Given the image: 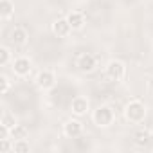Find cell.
Here are the masks:
<instances>
[{"label":"cell","mask_w":153,"mask_h":153,"mask_svg":"<svg viewBox=\"0 0 153 153\" xmlns=\"http://www.w3.org/2000/svg\"><path fill=\"white\" fill-rule=\"evenodd\" d=\"M146 115V108L140 101H131L128 106H126V117L128 121H133V123H140Z\"/></svg>","instance_id":"cell-1"},{"label":"cell","mask_w":153,"mask_h":153,"mask_svg":"<svg viewBox=\"0 0 153 153\" xmlns=\"http://www.w3.org/2000/svg\"><path fill=\"white\" fill-rule=\"evenodd\" d=\"M112 119H114V112H112L110 106H101L94 114V121H96L97 126H108L112 123Z\"/></svg>","instance_id":"cell-2"},{"label":"cell","mask_w":153,"mask_h":153,"mask_svg":"<svg viewBox=\"0 0 153 153\" xmlns=\"http://www.w3.org/2000/svg\"><path fill=\"white\" fill-rule=\"evenodd\" d=\"M106 76L112 81H119L124 76V65L121 61H110L106 67Z\"/></svg>","instance_id":"cell-3"},{"label":"cell","mask_w":153,"mask_h":153,"mask_svg":"<svg viewBox=\"0 0 153 153\" xmlns=\"http://www.w3.org/2000/svg\"><path fill=\"white\" fill-rule=\"evenodd\" d=\"M78 67H79L81 70H85V72L94 70V67H96V59H94V56H92V54H83V56H79V59H78Z\"/></svg>","instance_id":"cell-4"},{"label":"cell","mask_w":153,"mask_h":153,"mask_svg":"<svg viewBox=\"0 0 153 153\" xmlns=\"http://www.w3.org/2000/svg\"><path fill=\"white\" fill-rule=\"evenodd\" d=\"M70 29H72V27H70L68 20H56L54 25H52V31H54V34H58V36H67Z\"/></svg>","instance_id":"cell-5"},{"label":"cell","mask_w":153,"mask_h":153,"mask_svg":"<svg viewBox=\"0 0 153 153\" xmlns=\"http://www.w3.org/2000/svg\"><path fill=\"white\" fill-rule=\"evenodd\" d=\"M38 85H40L42 88H51V87L54 85V76H52L49 70L40 72V74H38Z\"/></svg>","instance_id":"cell-6"},{"label":"cell","mask_w":153,"mask_h":153,"mask_svg":"<svg viewBox=\"0 0 153 153\" xmlns=\"http://www.w3.org/2000/svg\"><path fill=\"white\" fill-rule=\"evenodd\" d=\"M87 108H88V103H87V99H83V97H76V99L72 101V112H74L76 115H83V114L87 112Z\"/></svg>","instance_id":"cell-7"},{"label":"cell","mask_w":153,"mask_h":153,"mask_svg":"<svg viewBox=\"0 0 153 153\" xmlns=\"http://www.w3.org/2000/svg\"><path fill=\"white\" fill-rule=\"evenodd\" d=\"M65 133L68 137H78V135H81V123L79 121H68L65 124Z\"/></svg>","instance_id":"cell-8"},{"label":"cell","mask_w":153,"mask_h":153,"mask_svg":"<svg viewBox=\"0 0 153 153\" xmlns=\"http://www.w3.org/2000/svg\"><path fill=\"white\" fill-rule=\"evenodd\" d=\"M29 68H31V65H29V59H25V58H20V59H16V61H15V72H16V74H20V76H25V74L29 72Z\"/></svg>","instance_id":"cell-9"},{"label":"cell","mask_w":153,"mask_h":153,"mask_svg":"<svg viewBox=\"0 0 153 153\" xmlns=\"http://www.w3.org/2000/svg\"><path fill=\"white\" fill-rule=\"evenodd\" d=\"M67 20H68V24H70V27H72V29H79V27L83 25V20H85V18H83V15H81V13L74 11V13H70V15H68V18H67Z\"/></svg>","instance_id":"cell-10"},{"label":"cell","mask_w":153,"mask_h":153,"mask_svg":"<svg viewBox=\"0 0 153 153\" xmlns=\"http://www.w3.org/2000/svg\"><path fill=\"white\" fill-rule=\"evenodd\" d=\"M11 40H13L15 45H24L25 40H27V33H25L24 29H15V31L11 33Z\"/></svg>","instance_id":"cell-11"},{"label":"cell","mask_w":153,"mask_h":153,"mask_svg":"<svg viewBox=\"0 0 153 153\" xmlns=\"http://www.w3.org/2000/svg\"><path fill=\"white\" fill-rule=\"evenodd\" d=\"M149 139H151V135H149V131H146V130H140V131H137V133H135V142H137V144H140V146L148 144V142H149Z\"/></svg>","instance_id":"cell-12"},{"label":"cell","mask_w":153,"mask_h":153,"mask_svg":"<svg viewBox=\"0 0 153 153\" xmlns=\"http://www.w3.org/2000/svg\"><path fill=\"white\" fill-rule=\"evenodd\" d=\"M11 11H13L11 2L9 0H2V2H0V15H2V18H7L11 15Z\"/></svg>","instance_id":"cell-13"},{"label":"cell","mask_w":153,"mask_h":153,"mask_svg":"<svg viewBox=\"0 0 153 153\" xmlns=\"http://www.w3.org/2000/svg\"><path fill=\"white\" fill-rule=\"evenodd\" d=\"M27 135V130H25V126H22V124H16L15 128H13V139H24Z\"/></svg>","instance_id":"cell-14"},{"label":"cell","mask_w":153,"mask_h":153,"mask_svg":"<svg viewBox=\"0 0 153 153\" xmlns=\"http://www.w3.org/2000/svg\"><path fill=\"white\" fill-rule=\"evenodd\" d=\"M13 151H18V153L29 151V144L24 142V139H18V142H15V146H13Z\"/></svg>","instance_id":"cell-15"},{"label":"cell","mask_w":153,"mask_h":153,"mask_svg":"<svg viewBox=\"0 0 153 153\" xmlns=\"http://www.w3.org/2000/svg\"><path fill=\"white\" fill-rule=\"evenodd\" d=\"M7 59H9V52H7V49H2V51H0V63L6 65Z\"/></svg>","instance_id":"cell-16"},{"label":"cell","mask_w":153,"mask_h":153,"mask_svg":"<svg viewBox=\"0 0 153 153\" xmlns=\"http://www.w3.org/2000/svg\"><path fill=\"white\" fill-rule=\"evenodd\" d=\"M2 124H6L7 128H15L16 124H15V121L9 117V115H4V119H2Z\"/></svg>","instance_id":"cell-17"},{"label":"cell","mask_w":153,"mask_h":153,"mask_svg":"<svg viewBox=\"0 0 153 153\" xmlns=\"http://www.w3.org/2000/svg\"><path fill=\"white\" fill-rule=\"evenodd\" d=\"M0 148H2V151H9V149H13L11 144L7 142V139H2V144H0Z\"/></svg>","instance_id":"cell-18"},{"label":"cell","mask_w":153,"mask_h":153,"mask_svg":"<svg viewBox=\"0 0 153 153\" xmlns=\"http://www.w3.org/2000/svg\"><path fill=\"white\" fill-rule=\"evenodd\" d=\"M7 126L6 124H2V126H0V140H2V139H6V135H7Z\"/></svg>","instance_id":"cell-19"},{"label":"cell","mask_w":153,"mask_h":153,"mask_svg":"<svg viewBox=\"0 0 153 153\" xmlns=\"http://www.w3.org/2000/svg\"><path fill=\"white\" fill-rule=\"evenodd\" d=\"M7 87H9V83H7V78H6V76H2V92H4V94L7 92Z\"/></svg>","instance_id":"cell-20"}]
</instances>
